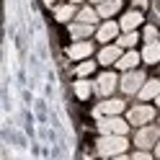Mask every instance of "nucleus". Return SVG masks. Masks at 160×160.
I'll return each mask as SVG.
<instances>
[{"label": "nucleus", "instance_id": "obj_18", "mask_svg": "<svg viewBox=\"0 0 160 160\" xmlns=\"http://www.w3.org/2000/svg\"><path fill=\"white\" fill-rule=\"evenodd\" d=\"M78 21L96 23V21H98V11H93V8H80V11H78Z\"/></svg>", "mask_w": 160, "mask_h": 160}, {"label": "nucleus", "instance_id": "obj_2", "mask_svg": "<svg viewBox=\"0 0 160 160\" xmlns=\"http://www.w3.org/2000/svg\"><path fill=\"white\" fill-rule=\"evenodd\" d=\"M98 129H101V134H127L129 124L116 116H98Z\"/></svg>", "mask_w": 160, "mask_h": 160}, {"label": "nucleus", "instance_id": "obj_23", "mask_svg": "<svg viewBox=\"0 0 160 160\" xmlns=\"http://www.w3.org/2000/svg\"><path fill=\"white\" fill-rule=\"evenodd\" d=\"M134 160H150V155H147V150H139V152L134 155Z\"/></svg>", "mask_w": 160, "mask_h": 160}, {"label": "nucleus", "instance_id": "obj_10", "mask_svg": "<svg viewBox=\"0 0 160 160\" xmlns=\"http://www.w3.org/2000/svg\"><path fill=\"white\" fill-rule=\"evenodd\" d=\"M142 101H150V98H158L160 96V80H147V83L139 88V93H137Z\"/></svg>", "mask_w": 160, "mask_h": 160}, {"label": "nucleus", "instance_id": "obj_11", "mask_svg": "<svg viewBox=\"0 0 160 160\" xmlns=\"http://www.w3.org/2000/svg\"><path fill=\"white\" fill-rule=\"evenodd\" d=\"M119 57H122V47H103L101 52H98V62L101 65H111Z\"/></svg>", "mask_w": 160, "mask_h": 160}, {"label": "nucleus", "instance_id": "obj_20", "mask_svg": "<svg viewBox=\"0 0 160 160\" xmlns=\"http://www.w3.org/2000/svg\"><path fill=\"white\" fill-rule=\"evenodd\" d=\"M134 44H137V34H134V31H124V36H119V47H122V49H124V47L132 49Z\"/></svg>", "mask_w": 160, "mask_h": 160}, {"label": "nucleus", "instance_id": "obj_24", "mask_svg": "<svg viewBox=\"0 0 160 160\" xmlns=\"http://www.w3.org/2000/svg\"><path fill=\"white\" fill-rule=\"evenodd\" d=\"M155 155H160V139H158V145H155Z\"/></svg>", "mask_w": 160, "mask_h": 160}, {"label": "nucleus", "instance_id": "obj_21", "mask_svg": "<svg viewBox=\"0 0 160 160\" xmlns=\"http://www.w3.org/2000/svg\"><path fill=\"white\" fill-rule=\"evenodd\" d=\"M93 67H96V65L91 62V59H85V62H80V65H78L75 72H78V78H85V75H91V72H93Z\"/></svg>", "mask_w": 160, "mask_h": 160}, {"label": "nucleus", "instance_id": "obj_9", "mask_svg": "<svg viewBox=\"0 0 160 160\" xmlns=\"http://www.w3.org/2000/svg\"><path fill=\"white\" fill-rule=\"evenodd\" d=\"M119 28H122V26H116L114 21H106V23H103V26H101V28L96 31L98 42H103V44H106V42H111V39H114V36L119 34Z\"/></svg>", "mask_w": 160, "mask_h": 160}, {"label": "nucleus", "instance_id": "obj_14", "mask_svg": "<svg viewBox=\"0 0 160 160\" xmlns=\"http://www.w3.org/2000/svg\"><path fill=\"white\" fill-rule=\"evenodd\" d=\"M142 59H145L147 65H155V62H160V44H158V42H147L145 52H142Z\"/></svg>", "mask_w": 160, "mask_h": 160}, {"label": "nucleus", "instance_id": "obj_16", "mask_svg": "<svg viewBox=\"0 0 160 160\" xmlns=\"http://www.w3.org/2000/svg\"><path fill=\"white\" fill-rule=\"evenodd\" d=\"M119 8H122V3H119V0H106V3H98V16H103V18H108V16H114Z\"/></svg>", "mask_w": 160, "mask_h": 160}, {"label": "nucleus", "instance_id": "obj_25", "mask_svg": "<svg viewBox=\"0 0 160 160\" xmlns=\"http://www.w3.org/2000/svg\"><path fill=\"white\" fill-rule=\"evenodd\" d=\"M70 3H75V5H78V3H83V0H70Z\"/></svg>", "mask_w": 160, "mask_h": 160}, {"label": "nucleus", "instance_id": "obj_13", "mask_svg": "<svg viewBox=\"0 0 160 160\" xmlns=\"http://www.w3.org/2000/svg\"><path fill=\"white\" fill-rule=\"evenodd\" d=\"M139 59H142V54H137V52H124L122 57L116 59V65L122 67V70H134Z\"/></svg>", "mask_w": 160, "mask_h": 160}, {"label": "nucleus", "instance_id": "obj_22", "mask_svg": "<svg viewBox=\"0 0 160 160\" xmlns=\"http://www.w3.org/2000/svg\"><path fill=\"white\" fill-rule=\"evenodd\" d=\"M145 42H158V28L155 26H147L145 28Z\"/></svg>", "mask_w": 160, "mask_h": 160}, {"label": "nucleus", "instance_id": "obj_3", "mask_svg": "<svg viewBox=\"0 0 160 160\" xmlns=\"http://www.w3.org/2000/svg\"><path fill=\"white\" fill-rule=\"evenodd\" d=\"M145 85V75L142 72H137V70H127L124 78H122V91L129 93V96H134L139 93V88Z\"/></svg>", "mask_w": 160, "mask_h": 160}, {"label": "nucleus", "instance_id": "obj_8", "mask_svg": "<svg viewBox=\"0 0 160 160\" xmlns=\"http://www.w3.org/2000/svg\"><path fill=\"white\" fill-rule=\"evenodd\" d=\"M114 88H116V75L114 72H103L101 78H98V83H96V91L101 96H111Z\"/></svg>", "mask_w": 160, "mask_h": 160}, {"label": "nucleus", "instance_id": "obj_26", "mask_svg": "<svg viewBox=\"0 0 160 160\" xmlns=\"http://www.w3.org/2000/svg\"><path fill=\"white\" fill-rule=\"evenodd\" d=\"M93 3H96V5H98V3H106V0H93Z\"/></svg>", "mask_w": 160, "mask_h": 160}, {"label": "nucleus", "instance_id": "obj_1", "mask_svg": "<svg viewBox=\"0 0 160 160\" xmlns=\"http://www.w3.org/2000/svg\"><path fill=\"white\" fill-rule=\"evenodd\" d=\"M127 139L124 134H103L98 139V155H122L127 150Z\"/></svg>", "mask_w": 160, "mask_h": 160}, {"label": "nucleus", "instance_id": "obj_15", "mask_svg": "<svg viewBox=\"0 0 160 160\" xmlns=\"http://www.w3.org/2000/svg\"><path fill=\"white\" fill-rule=\"evenodd\" d=\"M70 34H72V39H85V36H91L93 34V23H83V21H78L70 26Z\"/></svg>", "mask_w": 160, "mask_h": 160}, {"label": "nucleus", "instance_id": "obj_27", "mask_svg": "<svg viewBox=\"0 0 160 160\" xmlns=\"http://www.w3.org/2000/svg\"><path fill=\"white\" fill-rule=\"evenodd\" d=\"M155 101H158V106H160V96H158V98H155Z\"/></svg>", "mask_w": 160, "mask_h": 160}, {"label": "nucleus", "instance_id": "obj_12", "mask_svg": "<svg viewBox=\"0 0 160 160\" xmlns=\"http://www.w3.org/2000/svg\"><path fill=\"white\" fill-rule=\"evenodd\" d=\"M139 23H142V16H139L137 11H129V13H124V16H122V23H119V26H122L124 31H134Z\"/></svg>", "mask_w": 160, "mask_h": 160}, {"label": "nucleus", "instance_id": "obj_6", "mask_svg": "<svg viewBox=\"0 0 160 160\" xmlns=\"http://www.w3.org/2000/svg\"><path fill=\"white\" fill-rule=\"evenodd\" d=\"M124 111V101L122 98H108V101H103V103H98L96 106V116H116V114H122Z\"/></svg>", "mask_w": 160, "mask_h": 160}, {"label": "nucleus", "instance_id": "obj_17", "mask_svg": "<svg viewBox=\"0 0 160 160\" xmlns=\"http://www.w3.org/2000/svg\"><path fill=\"white\" fill-rule=\"evenodd\" d=\"M75 16V3H67V5H57L54 8V18H57V21H70V18H72Z\"/></svg>", "mask_w": 160, "mask_h": 160}, {"label": "nucleus", "instance_id": "obj_19", "mask_svg": "<svg viewBox=\"0 0 160 160\" xmlns=\"http://www.w3.org/2000/svg\"><path fill=\"white\" fill-rule=\"evenodd\" d=\"M91 91H93V88H91V83H88V80H78V83H75V96L83 98V101L91 96Z\"/></svg>", "mask_w": 160, "mask_h": 160}, {"label": "nucleus", "instance_id": "obj_7", "mask_svg": "<svg viewBox=\"0 0 160 160\" xmlns=\"http://www.w3.org/2000/svg\"><path fill=\"white\" fill-rule=\"evenodd\" d=\"M91 52H93V44L85 42V39H78V42L67 49V57H72V59H85V57H91Z\"/></svg>", "mask_w": 160, "mask_h": 160}, {"label": "nucleus", "instance_id": "obj_5", "mask_svg": "<svg viewBox=\"0 0 160 160\" xmlns=\"http://www.w3.org/2000/svg\"><path fill=\"white\" fill-rule=\"evenodd\" d=\"M150 119H155V108L152 106H134L132 111H129V124L145 127V124H150Z\"/></svg>", "mask_w": 160, "mask_h": 160}, {"label": "nucleus", "instance_id": "obj_4", "mask_svg": "<svg viewBox=\"0 0 160 160\" xmlns=\"http://www.w3.org/2000/svg\"><path fill=\"white\" fill-rule=\"evenodd\" d=\"M158 139H160V132H158L155 127H147V124H145V127L137 132L134 142H137L139 150H150V147H155V145H158Z\"/></svg>", "mask_w": 160, "mask_h": 160}]
</instances>
